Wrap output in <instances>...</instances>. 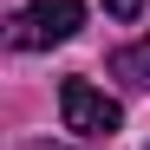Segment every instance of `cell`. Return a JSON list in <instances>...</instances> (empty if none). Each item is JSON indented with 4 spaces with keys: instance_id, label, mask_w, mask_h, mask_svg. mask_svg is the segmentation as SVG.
<instances>
[{
    "instance_id": "6da1fadb",
    "label": "cell",
    "mask_w": 150,
    "mask_h": 150,
    "mask_svg": "<svg viewBox=\"0 0 150 150\" xmlns=\"http://www.w3.org/2000/svg\"><path fill=\"white\" fill-rule=\"evenodd\" d=\"M79 26H85V7H79V0H39V7L13 13L7 39L20 46V52H46V46H65Z\"/></svg>"
},
{
    "instance_id": "7a4b0ae2",
    "label": "cell",
    "mask_w": 150,
    "mask_h": 150,
    "mask_svg": "<svg viewBox=\"0 0 150 150\" xmlns=\"http://www.w3.org/2000/svg\"><path fill=\"white\" fill-rule=\"evenodd\" d=\"M59 117H65V131H79V137H111L124 124L117 98H105L91 79H65L59 85Z\"/></svg>"
},
{
    "instance_id": "3957f363",
    "label": "cell",
    "mask_w": 150,
    "mask_h": 150,
    "mask_svg": "<svg viewBox=\"0 0 150 150\" xmlns=\"http://www.w3.org/2000/svg\"><path fill=\"white\" fill-rule=\"evenodd\" d=\"M111 72L124 85H150V39H131L124 52H111Z\"/></svg>"
},
{
    "instance_id": "277c9868",
    "label": "cell",
    "mask_w": 150,
    "mask_h": 150,
    "mask_svg": "<svg viewBox=\"0 0 150 150\" xmlns=\"http://www.w3.org/2000/svg\"><path fill=\"white\" fill-rule=\"evenodd\" d=\"M105 13H111V20H137V13H144V0H105Z\"/></svg>"
},
{
    "instance_id": "5b68a950",
    "label": "cell",
    "mask_w": 150,
    "mask_h": 150,
    "mask_svg": "<svg viewBox=\"0 0 150 150\" xmlns=\"http://www.w3.org/2000/svg\"><path fill=\"white\" fill-rule=\"evenodd\" d=\"M33 150H59V144H33Z\"/></svg>"
}]
</instances>
